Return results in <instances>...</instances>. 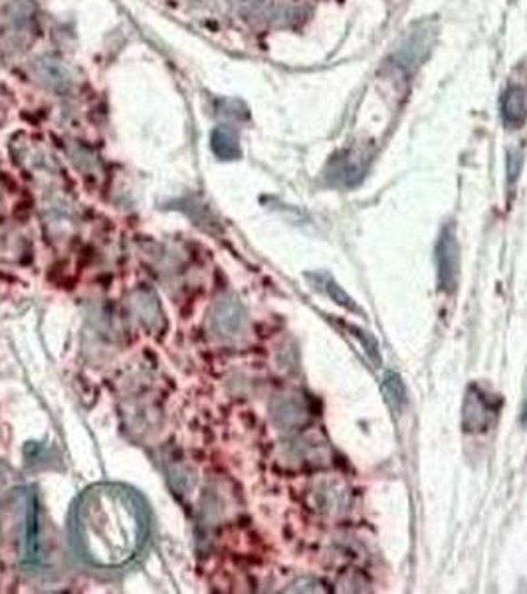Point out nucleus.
<instances>
[{
	"instance_id": "nucleus-17",
	"label": "nucleus",
	"mask_w": 527,
	"mask_h": 594,
	"mask_svg": "<svg viewBox=\"0 0 527 594\" xmlns=\"http://www.w3.org/2000/svg\"><path fill=\"white\" fill-rule=\"evenodd\" d=\"M522 424L527 428V398L523 402V410H522Z\"/></svg>"
},
{
	"instance_id": "nucleus-4",
	"label": "nucleus",
	"mask_w": 527,
	"mask_h": 594,
	"mask_svg": "<svg viewBox=\"0 0 527 594\" xmlns=\"http://www.w3.org/2000/svg\"><path fill=\"white\" fill-rule=\"evenodd\" d=\"M436 36V28L432 22H421L417 30L407 38V42L402 44L399 52L395 54V64L400 72L412 74L419 65L426 60V55L431 54V48L434 44Z\"/></svg>"
},
{
	"instance_id": "nucleus-11",
	"label": "nucleus",
	"mask_w": 527,
	"mask_h": 594,
	"mask_svg": "<svg viewBox=\"0 0 527 594\" xmlns=\"http://www.w3.org/2000/svg\"><path fill=\"white\" fill-rule=\"evenodd\" d=\"M210 147L222 161H232L240 156V145H238L237 131L227 127V126H218L215 131H212Z\"/></svg>"
},
{
	"instance_id": "nucleus-12",
	"label": "nucleus",
	"mask_w": 527,
	"mask_h": 594,
	"mask_svg": "<svg viewBox=\"0 0 527 594\" xmlns=\"http://www.w3.org/2000/svg\"><path fill=\"white\" fill-rule=\"evenodd\" d=\"M383 390H385V397L389 400V405L395 408L397 412H402L407 407V388L405 383H402L400 375L397 373H385L383 377Z\"/></svg>"
},
{
	"instance_id": "nucleus-6",
	"label": "nucleus",
	"mask_w": 527,
	"mask_h": 594,
	"mask_svg": "<svg viewBox=\"0 0 527 594\" xmlns=\"http://www.w3.org/2000/svg\"><path fill=\"white\" fill-rule=\"evenodd\" d=\"M496 418V402H492L480 388H470L462 408V426L466 432L486 430Z\"/></svg>"
},
{
	"instance_id": "nucleus-10",
	"label": "nucleus",
	"mask_w": 527,
	"mask_h": 594,
	"mask_svg": "<svg viewBox=\"0 0 527 594\" xmlns=\"http://www.w3.org/2000/svg\"><path fill=\"white\" fill-rule=\"evenodd\" d=\"M272 410H274L272 414H274L276 424L282 426V428H294V426L306 422V418H308L306 402L294 395L276 400Z\"/></svg>"
},
{
	"instance_id": "nucleus-14",
	"label": "nucleus",
	"mask_w": 527,
	"mask_h": 594,
	"mask_svg": "<svg viewBox=\"0 0 527 594\" xmlns=\"http://www.w3.org/2000/svg\"><path fill=\"white\" fill-rule=\"evenodd\" d=\"M350 331H351L353 337H357L359 341H361V345L365 347V353H367V357L371 358V361H373L375 365H380V353H379V345H377V341L371 337V335L365 333V331H361V329H359V327H350Z\"/></svg>"
},
{
	"instance_id": "nucleus-8",
	"label": "nucleus",
	"mask_w": 527,
	"mask_h": 594,
	"mask_svg": "<svg viewBox=\"0 0 527 594\" xmlns=\"http://www.w3.org/2000/svg\"><path fill=\"white\" fill-rule=\"evenodd\" d=\"M5 36L10 48H20L25 46L30 38V13L25 5H13L10 13L6 15V28Z\"/></svg>"
},
{
	"instance_id": "nucleus-5",
	"label": "nucleus",
	"mask_w": 527,
	"mask_h": 594,
	"mask_svg": "<svg viewBox=\"0 0 527 594\" xmlns=\"http://www.w3.org/2000/svg\"><path fill=\"white\" fill-rule=\"evenodd\" d=\"M30 74L36 84L58 96L68 94L74 86V76L68 65L58 58H52V55H38V58L32 60Z\"/></svg>"
},
{
	"instance_id": "nucleus-1",
	"label": "nucleus",
	"mask_w": 527,
	"mask_h": 594,
	"mask_svg": "<svg viewBox=\"0 0 527 594\" xmlns=\"http://www.w3.org/2000/svg\"><path fill=\"white\" fill-rule=\"evenodd\" d=\"M74 541L96 567H121L136 559L147 539V515L136 493L102 484L87 489L74 509Z\"/></svg>"
},
{
	"instance_id": "nucleus-9",
	"label": "nucleus",
	"mask_w": 527,
	"mask_h": 594,
	"mask_svg": "<svg viewBox=\"0 0 527 594\" xmlns=\"http://www.w3.org/2000/svg\"><path fill=\"white\" fill-rule=\"evenodd\" d=\"M502 117L512 129H520L527 121L525 92L520 86H510L502 96Z\"/></svg>"
},
{
	"instance_id": "nucleus-2",
	"label": "nucleus",
	"mask_w": 527,
	"mask_h": 594,
	"mask_svg": "<svg viewBox=\"0 0 527 594\" xmlns=\"http://www.w3.org/2000/svg\"><path fill=\"white\" fill-rule=\"evenodd\" d=\"M246 327V311L232 296L220 297L208 313V329L222 341L238 339Z\"/></svg>"
},
{
	"instance_id": "nucleus-15",
	"label": "nucleus",
	"mask_w": 527,
	"mask_h": 594,
	"mask_svg": "<svg viewBox=\"0 0 527 594\" xmlns=\"http://www.w3.org/2000/svg\"><path fill=\"white\" fill-rule=\"evenodd\" d=\"M237 5L246 16H258L272 6V0H237Z\"/></svg>"
},
{
	"instance_id": "nucleus-7",
	"label": "nucleus",
	"mask_w": 527,
	"mask_h": 594,
	"mask_svg": "<svg viewBox=\"0 0 527 594\" xmlns=\"http://www.w3.org/2000/svg\"><path fill=\"white\" fill-rule=\"evenodd\" d=\"M369 161V155L365 149H351L343 155L335 156L331 163V178L338 185H351L355 183V176H361Z\"/></svg>"
},
{
	"instance_id": "nucleus-3",
	"label": "nucleus",
	"mask_w": 527,
	"mask_h": 594,
	"mask_svg": "<svg viewBox=\"0 0 527 594\" xmlns=\"http://www.w3.org/2000/svg\"><path fill=\"white\" fill-rule=\"evenodd\" d=\"M436 270H439V286L444 294H454L460 277V248L452 227H446L436 242L434 250Z\"/></svg>"
},
{
	"instance_id": "nucleus-13",
	"label": "nucleus",
	"mask_w": 527,
	"mask_h": 594,
	"mask_svg": "<svg viewBox=\"0 0 527 594\" xmlns=\"http://www.w3.org/2000/svg\"><path fill=\"white\" fill-rule=\"evenodd\" d=\"M323 287H325V291H328V294H329V297L335 301V304H340L341 307L350 309V311H357L355 301H353L350 296H347V291H343L340 284H335L329 276L325 277V286H323Z\"/></svg>"
},
{
	"instance_id": "nucleus-16",
	"label": "nucleus",
	"mask_w": 527,
	"mask_h": 594,
	"mask_svg": "<svg viewBox=\"0 0 527 594\" xmlns=\"http://www.w3.org/2000/svg\"><path fill=\"white\" fill-rule=\"evenodd\" d=\"M522 165H523L522 151H518V149L510 151V159H508V181H510V185H513L515 181H518V176L522 173Z\"/></svg>"
}]
</instances>
